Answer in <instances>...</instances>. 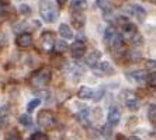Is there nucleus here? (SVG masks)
<instances>
[{
  "label": "nucleus",
  "instance_id": "obj_1",
  "mask_svg": "<svg viewBox=\"0 0 156 140\" xmlns=\"http://www.w3.org/2000/svg\"><path fill=\"white\" fill-rule=\"evenodd\" d=\"M40 14L44 21L52 22L58 18V13L55 10L54 4L49 3L48 0H40Z\"/></svg>",
  "mask_w": 156,
  "mask_h": 140
},
{
  "label": "nucleus",
  "instance_id": "obj_2",
  "mask_svg": "<svg viewBox=\"0 0 156 140\" xmlns=\"http://www.w3.org/2000/svg\"><path fill=\"white\" fill-rule=\"evenodd\" d=\"M51 81V70L49 69H41L31 79V86L35 88H44L47 84Z\"/></svg>",
  "mask_w": 156,
  "mask_h": 140
},
{
  "label": "nucleus",
  "instance_id": "obj_3",
  "mask_svg": "<svg viewBox=\"0 0 156 140\" xmlns=\"http://www.w3.org/2000/svg\"><path fill=\"white\" fill-rule=\"evenodd\" d=\"M37 122L38 125L45 128V129H52L55 126V115L52 114L51 111H47L44 109L38 114V118H37Z\"/></svg>",
  "mask_w": 156,
  "mask_h": 140
},
{
  "label": "nucleus",
  "instance_id": "obj_4",
  "mask_svg": "<svg viewBox=\"0 0 156 140\" xmlns=\"http://www.w3.org/2000/svg\"><path fill=\"white\" fill-rule=\"evenodd\" d=\"M18 48H28L33 45V35L28 32H21L16 39Z\"/></svg>",
  "mask_w": 156,
  "mask_h": 140
},
{
  "label": "nucleus",
  "instance_id": "obj_5",
  "mask_svg": "<svg viewBox=\"0 0 156 140\" xmlns=\"http://www.w3.org/2000/svg\"><path fill=\"white\" fill-rule=\"evenodd\" d=\"M94 72L97 73L98 76H110L114 73V69L108 62H101V63H98L97 66H94Z\"/></svg>",
  "mask_w": 156,
  "mask_h": 140
},
{
  "label": "nucleus",
  "instance_id": "obj_6",
  "mask_svg": "<svg viewBox=\"0 0 156 140\" xmlns=\"http://www.w3.org/2000/svg\"><path fill=\"white\" fill-rule=\"evenodd\" d=\"M70 52H72V56L75 59H80V58H83V55L86 53V46H84L83 42L77 41V42H75L70 46Z\"/></svg>",
  "mask_w": 156,
  "mask_h": 140
},
{
  "label": "nucleus",
  "instance_id": "obj_7",
  "mask_svg": "<svg viewBox=\"0 0 156 140\" xmlns=\"http://www.w3.org/2000/svg\"><path fill=\"white\" fill-rule=\"evenodd\" d=\"M120 111H118V108L117 107H110L108 109V114H107V121L111 126H117L120 123Z\"/></svg>",
  "mask_w": 156,
  "mask_h": 140
},
{
  "label": "nucleus",
  "instance_id": "obj_8",
  "mask_svg": "<svg viewBox=\"0 0 156 140\" xmlns=\"http://www.w3.org/2000/svg\"><path fill=\"white\" fill-rule=\"evenodd\" d=\"M41 45H42L44 50H47V52H49V50L55 46V41H54V38H52L51 32L42 34V36H41Z\"/></svg>",
  "mask_w": 156,
  "mask_h": 140
},
{
  "label": "nucleus",
  "instance_id": "obj_9",
  "mask_svg": "<svg viewBox=\"0 0 156 140\" xmlns=\"http://www.w3.org/2000/svg\"><path fill=\"white\" fill-rule=\"evenodd\" d=\"M131 14L134 15V17H136L138 21H144L146 17V11H145V9L138 6V4H132L131 6Z\"/></svg>",
  "mask_w": 156,
  "mask_h": 140
},
{
  "label": "nucleus",
  "instance_id": "obj_10",
  "mask_svg": "<svg viewBox=\"0 0 156 140\" xmlns=\"http://www.w3.org/2000/svg\"><path fill=\"white\" fill-rule=\"evenodd\" d=\"M107 43H108L113 49H120V48L122 46V43H124V38H122V35H121V34L117 32L113 38H110V39L107 41Z\"/></svg>",
  "mask_w": 156,
  "mask_h": 140
},
{
  "label": "nucleus",
  "instance_id": "obj_11",
  "mask_svg": "<svg viewBox=\"0 0 156 140\" xmlns=\"http://www.w3.org/2000/svg\"><path fill=\"white\" fill-rule=\"evenodd\" d=\"M70 9L77 13L83 11L87 9V0H72L70 2Z\"/></svg>",
  "mask_w": 156,
  "mask_h": 140
},
{
  "label": "nucleus",
  "instance_id": "obj_12",
  "mask_svg": "<svg viewBox=\"0 0 156 140\" xmlns=\"http://www.w3.org/2000/svg\"><path fill=\"white\" fill-rule=\"evenodd\" d=\"M98 59H100V52H98V50H91L90 53L87 55L86 63H87L89 66H91V67H94V66L97 65Z\"/></svg>",
  "mask_w": 156,
  "mask_h": 140
},
{
  "label": "nucleus",
  "instance_id": "obj_13",
  "mask_svg": "<svg viewBox=\"0 0 156 140\" xmlns=\"http://www.w3.org/2000/svg\"><path fill=\"white\" fill-rule=\"evenodd\" d=\"M9 107L4 105V107L0 108V128H4L9 122Z\"/></svg>",
  "mask_w": 156,
  "mask_h": 140
},
{
  "label": "nucleus",
  "instance_id": "obj_14",
  "mask_svg": "<svg viewBox=\"0 0 156 140\" xmlns=\"http://www.w3.org/2000/svg\"><path fill=\"white\" fill-rule=\"evenodd\" d=\"M59 35L63 36L65 39H72V38H73L72 29L69 28V25H66V24H61V25H59Z\"/></svg>",
  "mask_w": 156,
  "mask_h": 140
},
{
  "label": "nucleus",
  "instance_id": "obj_15",
  "mask_svg": "<svg viewBox=\"0 0 156 140\" xmlns=\"http://www.w3.org/2000/svg\"><path fill=\"white\" fill-rule=\"evenodd\" d=\"M77 97L80 100H89V98L93 97V91H91V88L83 86V87H80L79 91H77Z\"/></svg>",
  "mask_w": 156,
  "mask_h": 140
},
{
  "label": "nucleus",
  "instance_id": "obj_16",
  "mask_svg": "<svg viewBox=\"0 0 156 140\" xmlns=\"http://www.w3.org/2000/svg\"><path fill=\"white\" fill-rule=\"evenodd\" d=\"M121 28H122V31L125 32V35H135L136 34V25H134L132 22H122V25H121Z\"/></svg>",
  "mask_w": 156,
  "mask_h": 140
},
{
  "label": "nucleus",
  "instance_id": "obj_17",
  "mask_svg": "<svg viewBox=\"0 0 156 140\" xmlns=\"http://www.w3.org/2000/svg\"><path fill=\"white\" fill-rule=\"evenodd\" d=\"M131 77H132L136 83H142V81H146L148 74H146L145 70H135V72L131 74Z\"/></svg>",
  "mask_w": 156,
  "mask_h": 140
},
{
  "label": "nucleus",
  "instance_id": "obj_18",
  "mask_svg": "<svg viewBox=\"0 0 156 140\" xmlns=\"http://www.w3.org/2000/svg\"><path fill=\"white\" fill-rule=\"evenodd\" d=\"M127 58L129 59V60L135 62V60H139V59L142 58V53H141V50H138L136 48H134V49H129L127 52Z\"/></svg>",
  "mask_w": 156,
  "mask_h": 140
},
{
  "label": "nucleus",
  "instance_id": "obj_19",
  "mask_svg": "<svg viewBox=\"0 0 156 140\" xmlns=\"http://www.w3.org/2000/svg\"><path fill=\"white\" fill-rule=\"evenodd\" d=\"M76 119L79 121L82 125H84V126H87L89 125V111L87 109H84V111H82V112H79L76 115Z\"/></svg>",
  "mask_w": 156,
  "mask_h": 140
},
{
  "label": "nucleus",
  "instance_id": "obj_20",
  "mask_svg": "<svg viewBox=\"0 0 156 140\" xmlns=\"http://www.w3.org/2000/svg\"><path fill=\"white\" fill-rule=\"evenodd\" d=\"M72 24L76 27V28H80V27H83L84 25V15L83 14H75L72 17Z\"/></svg>",
  "mask_w": 156,
  "mask_h": 140
},
{
  "label": "nucleus",
  "instance_id": "obj_21",
  "mask_svg": "<svg viewBox=\"0 0 156 140\" xmlns=\"http://www.w3.org/2000/svg\"><path fill=\"white\" fill-rule=\"evenodd\" d=\"M96 3H97V7L101 9L104 13L111 10V3H110V0H96Z\"/></svg>",
  "mask_w": 156,
  "mask_h": 140
},
{
  "label": "nucleus",
  "instance_id": "obj_22",
  "mask_svg": "<svg viewBox=\"0 0 156 140\" xmlns=\"http://www.w3.org/2000/svg\"><path fill=\"white\" fill-rule=\"evenodd\" d=\"M125 104H127V108L129 111H136L139 108V101L136 98H129V100H127Z\"/></svg>",
  "mask_w": 156,
  "mask_h": 140
},
{
  "label": "nucleus",
  "instance_id": "obj_23",
  "mask_svg": "<svg viewBox=\"0 0 156 140\" xmlns=\"http://www.w3.org/2000/svg\"><path fill=\"white\" fill-rule=\"evenodd\" d=\"M18 122L21 123L23 126H31V123H33V119H31V116L28 115V114H23V115H20V118H18Z\"/></svg>",
  "mask_w": 156,
  "mask_h": 140
},
{
  "label": "nucleus",
  "instance_id": "obj_24",
  "mask_svg": "<svg viewBox=\"0 0 156 140\" xmlns=\"http://www.w3.org/2000/svg\"><path fill=\"white\" fill-rule=\"evenodd\" d=\"M148 118L152 123H156V104H152L148 109Z\"/></svg>",
  "mask_w": 156,
  "mask_h": 140
},
{
  "label": "nucleus",
  "instance_id": "obj_25",
  "mask_svg": "<svg viewBox=\"0 0 156 140\" xmlns=\"http://www.w3.org/2000/svg\"><path fill=\"white\" fill-rule=\"evenodd\" d=\"M55 50L56 52H59V53H62V52H65L66 49H68V45H66L65 41H55Z\"/></svg>",
  "mask_w": 156,
  "mask_h": 140
},
{
  "label": "nucleus",
  "instance_id": "obj_26",
  "mask_svg": "<svg viewBox=\"0 0 156 140\" xmlns=\"http://www.w3.org/2000/svg\"><path fill=\"white\" fill-rule=\"evenodd\" d=\"M40 104H41V100H40V98H34V100H31L28 102V105H27V111H28V112L34 111V109H35V108L38 107Z\"/></svg>",
  "mask_w": 156,
  "mask_h": 140
},
{
  "label": "nucleus",
  "instance_id": "obj_27",
  "mask_svg": "<svg viewBox=\"0 0 156 140\" xmlns=\"http://www.w3.org/2000/svg\"><path fill=\"white\" fill-rule=\"evenodd\" d=\"M115 34H117V29L114 28V27H108V28L105 29V32H104V39H105V42H107L110 38H113Z\"/></svg>",
  "mask_w": 156,
  "mask_h": 140
},
{
  "label": "nucleus",
  "instance_id": "obj_28",
  "mask_svg": "<svg viewBox=\"0 0 156 140\" xmlns=\"http://www.w3.org/2000/svg\"><path fill=\"white\" fill-rule=\"evenodd\" d=\"M18 10H20V13H21V14H24V15L31 14V7H30L28 4H26V3H21V4H20Z\"/></svg>",
  "mask_w": 156,
  "mask_h": 140
},
{
  "label": "nucleus",
  "instance_id": "obj_29",
  "mask_svg": "<svg viewBox=\"0 0 156 140\" xmlns=\"http://www.w3.org/2000/svg\"><path fill=\"white\" fill-rule=\"evenodd\" d=\"M146 83H148V86H151V87H156V72H152L148 76Z\"/></svg>",
  "mask_w": 156,
  "mask_h": 140
},
{
  "label": "nucleus",
  "instance_id": "obj_30",
  "mask_svg": "<svg viewBox=\"0 0 156 140\" xmlns=\"http://www.w3.org/2000/svg\"><path fill=\"white\" fill-rule=\"evenodd\" d=\"M4 140H20V135H18L16 130H11V132H9L7 135H6Z\"/></svg>",
  "mask_w": 156,
  "mask_h": 140
},
{
  "label": "nucleus",
  "instance_id": "obj_31",
  "mask_svg": "<svg viewBox=\"0 0 156 140\" xmlns=\"http://www.w3.org/2000/svg\"><path fill=\"white\" fill-rule=\"evenodd\" d=\"M131 42L134 43V45H142L144 39H142V36L139 35V34H135V35L131 36Z\"/></svg>",
  "mask_w": 156,
  "mask_h": 140
},
{
  "label": "nucleus",
  "instance_id": "obj_32",
  "mask_svg": "<svg viewBox=\"0 0 156 140\" xmlns=\"http://www.w3.org/2000/svg\"><path fill=\"white\" fill-rule=\"evenodd\" d=\"M31 140H49V139H48L47 135H44V133H41V132H37L31 136Z\"/></svg>",
  "mask_w": 156,
  "mask_h": 140
},
{
  "label": "nucleus",
  "instance_id": "obj_33",
  "mask_svg": "<svg viewBox=\"0 0 156 140\" xmlns=\"http://www.w3.org/2000/svg\"><path fill=\"white\" fill-rule=\"evenodd\" d=\"M103 95H104V90H101V88H98L97 91H94V93H93V97H91V98H93L94 101H98L100 98L103 97Z\"/></svg>",
  "mask_w": 156,
  "mask_h": 140
},
{
  "label": "nucleus",
  "instance_id": "obj_34",
  "mask_svg": "<svg viewBox=\"0 0 156 140\" xmlns=\"http://www.w3.org/2000/svg\"><path fill=\"white\" fill-rule=\"evenodd\" d=\"M101 133H103V135H105V136H108L110 133H111V125H110V123H107V125H103Z\"/></svg>",
  "mask_w": 156,
  "mask_h": 140
},
{
  "label": "nucleus",
  "instance_id": "obj_35",
  "mask_svg": "<svg viewBox=\"0 0 156 140\" xmlns=\"http://www.w3.org/2000/svg\"><path fill=\"white\" fill-rule=\"evenodd\" d=\"M4 11H6V4L0 2V14H4Z\"/></svg>",
  "mask_w": 156,
  "mask_h": 140
},
{
  "label": "nucleus",
  "instance_id": "obj_36",
  "mask_svg": "<svg viewBox=\"0 0 156 140\" xmlns=\"http://www.w3.org/2000/svg\"><path fill=\"white\" fill-rule=\"evenodd\" d=\"M146 66H148V67H156V62H153V60H149L148 63H146Z\"/></svg>",
  "mask_w": 156,
  "mask_h": 140
},
{
  "label": "nucleus",
  "instance_id": "obj_37",
  "mask_svg": "<svg viewBox=\"0 0 156 140\" xmlns=\"http://www.w3.org/2000/svg\"><path fill=\"white\" fill-rule=\"evenodd\" d=\"M56 3H58V4H65L66 0H56Z\"/></svg>",
  "mask_w": 156,
  "mask_h": 140
},
{
  "label": "nucleus",
  "instance_id": "obj_38",
  "mask_svg": "<svg viewBox=\"0 0 156 140\" xmlns=\"http://www.w3.org/2000/svg\"><path fill=\"white\" fill-rule=\"evenodd\" d=\"M129 140H141V139H139L138 136H131V137H129Z\"/></svg>",
  "mask_w": 156,
  "mask_h": 140
},
{
  "label": "nucleus",
  "instance_id": "obj_39",
  "mask_svg": "<svg viewBox=\"0 0 156 140\" xmlns=\"http://www.w3.org/2000/svg\"><path fill=\"white\" fill-rule=\"evenodd\" d=\"M117 140H125V139H124L122 135H118V136H117Z\"/></svg>",
  "mask_w": 156,
  "mask_h": 140
}]
</instances>
